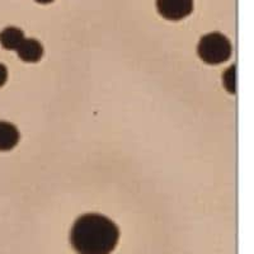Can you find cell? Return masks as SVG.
<instances>
[{
  "label": "cell",
  "instance_id": "6da1fadb",
  "mask_svg": "<svg viewBox=\"0 0 254 254\" xmlns=\"http://www.w3.org/2000/svg\"><path fill=\"white\" fill-rule=\"evenodd\" d=\"M119 239L117 225L99 214L83 215L70 231V243L78 254H111Z\"/></svg>",
  "mask_w": 254,
  "mask_h": 254
},
{
  "label": "cell",
  "instance_id": "7a4b0ae2",
  "mask_svg": "<svg viewBox=\"0 0 254 254\" xmlns=\"http://www.w3.org/2000/svg\"><path fill=\"white\" fill-rule=\"evenodd\" d=\"M197 52L203 63L217 65L229 60L231 55V44L222 33L212 32L199 40Z\"/></svg>",
  "mask_w": 254,
  "mask_h": 254
},
{
  "label": "cell",
  "instance_id": "3957f363",
  "mask_svg": "<svg viewBox=\"0 0 254 254\" xmlns=\"http://www.w3.org/2000/svg\"><path fill=\"white\" fill-rule=\"evenodd\" d=\"M156 8L163 18L179 20L193 10V0H156Z\"/></svg>",
  "mask_w": 254,
  "mask_h": 254
},
{
  "label": "cell",
  "instance_id": "277c9868",
  "mask_svg": "<svg viewBox=\"0 0 254 254\" xmlns=\"http://www.w3.org/2000/svg\"><path fill=\"white\" fill-rule=\"evenodd\" d=\"M19 59L24 63H37L44 55V47L40 41L35 38H24L23 42L19 45L17 50Z\"/></svg>",
  "mask_w": 254,
  "mask_h": 254
},
{
  "label": "cell",
  "instance_id": "5b68a950",
  "mask_svg": "<svg viewBox=\"0 0 254 254\" xmlns=\"http://www.w3.org/2000/svg\"><path fill=\"white\" fill-rule=\"evenodd\" d=\"M19 131L10 122L0 121V151L12 150L19 142Z\"/></svg>",
  "mask_w": 254,
  "mask_h": 254
},
{
  "label": "cell",
  "instance_id": "8992f818",
  "mask_svg": "<svg viewBox=\"0 0 254 254\" xmlns=\"http://www.w3.org/2000/svg\"><path fill=\"white\" fill-rule=\"evenodd\" d=\"M24 33L18 27H6L0 32V45L5 50H17L23 42Z\"/></svg>",
  "mask_w": 254,
  "mask_h": 254
},
{
  "label": "cell",
  "instance_id": "52a82bcc",
  "mask_svg": "<svg viewBox=\"0 0 254 254\" xmlns=\"http://www.w3.org/2000/svg\"><path fill=\"white\" fill-rule=\"evenodd\" d=\"M222 84L229 93L234 94L237 92V78H235V66H230L225 70L222 75Z\"/></svg>",
  "mask_w": 254,
  "mask_h": 254
},
{
  "label": "cell",
  "instance_id": "ba28073f",
  "mask_svg": "<svg viewBox=\"0 0 254 254\" xmlns=\"http://www.w3.org/2000/svg\"><path fill=\"white\" fill-rule=\"evenodd\" d=\"M6 79H8V70L4 64L0 63V88L6 83Z\"/></svg>",
  "mask_w": 254,
  "mask_h": 254
},
{
  "label": "cell",
  "instance_id": "9c48e42d",
  "mask_svg": "<svg viewBox=\"0 0 254 254\" xmlns=\"http://www.w3.org/2000/svg\"><path fill=\"white\" fill-rule=\"evenodd\" d=\"M35 1H37V3L40 4H49V3H52L54 0H35Z\"/></svg>",
  "mask_w": 254,
  "mask_h": 254
}]
</instances>
